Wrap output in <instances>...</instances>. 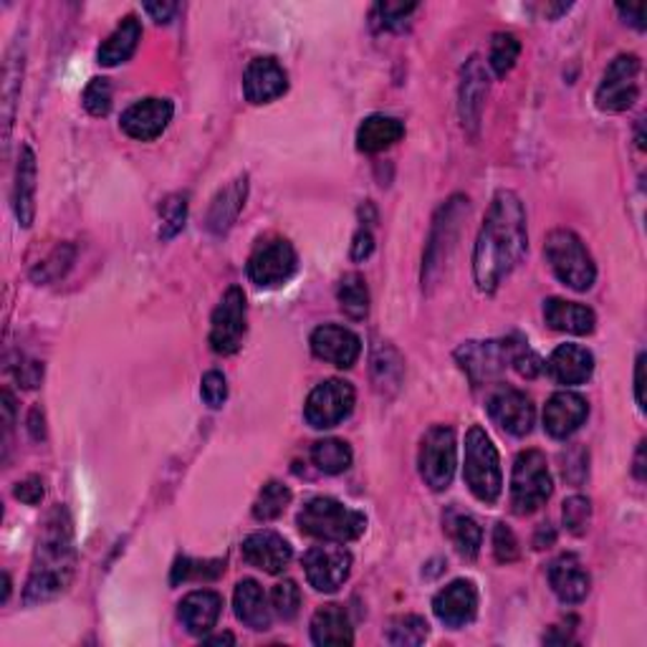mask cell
I'll return each mask as SVG.
<instances>
[{
    "label": "cell",
    "instance_id": "55",
    "mask_svg": "<svg viewBox=\"0 0 647 647\" xmlns=\"http://www.w3.org/2000/svg\"><path fill=\"white\" fill-rule=\"evenodd\" d=\"M645 361H647V357L645 354H640V357H637V361H635V397H637V405H640V410H645Z\"/></svg>",
    "mask_w": 647,
    "mask_h": 647
},
{
    "label": "cell",
    "instance_id": "3",
    "mask_svg": "<svg viewBox=\"0 0 647 647\" xmlns=\"http://www.w3.org/2000/svg\"><path fill=\"white\" fill-rule=\"evenodd\" d=\"M296 523L306 536L321 538V542L331 544H346L365 534L367 516L357 511V508L344 506L342 500L337 498L317 496L306 500L304 508L296 516Z\"/></svg>",
    "mask_w": 647,
    "mask_h": 647
},
{
    "label": "cell",
    "instance_id": "4",
    "mask_svg": "<svg viewBox=\"0 0 647 647\" xmlns=\"http://www.w3.org/2000/svg\"><path fill=\"white\" fill-rule=\"evenodd\" d=\"M546 264L551 266V271L564 287L574 291H589L595 287L597 266L587 245L574 230L557 228L546 236L544 243Z\"/></svg>",
    "mask_w": 647,
    "mask_h": 647
},
{
    "label": "cell",
    "instance_id": "1",
    "mask_svg": "<svg viewBox=\"0 0 647 647\" xmlns=\"http://www.w3.org/2000/svg\"><path fill=\"white\" fill-rule=\"evenodd\" d=\"M529 251L527 211L511 190H498L475 241L473 276L483 294H493Z\"/></svg>",
    "mask_w": 647,
    "mask_h": 647
},
{
    "label": "cell",
    "instance_id": "61",
    "mask_svg": "<svg viewBox=\"0 0 647 647\" xmlns=\"http://www.w3.org/2000/svg\"><path fill=\"white\" fill-rule=\"evenodd\" d=\"M236 637L230 633H223V635H215V637H205V645H233Z\"/></svg>",
    "mask_w": 647,
    "mask_h": 647
},
{
    "label": "cell",
    "instance_id": "49",
    "mask_svg": "<svg viewBox=\"0 0 647 647\" xmlns=\"http://www.w3.org/2000/svg\"><path fill=\"white\" fill-rule=\"evenodd\" d=\"M493 554H496L500 564H508V561L519 557V542H516L513 531L506 523H496V529H493Z\"/></svg>",
    "mask_w": 647,
    "mask_h": 647
},
{
    "label": "cell",
    "instance_id": "13",
    "mask_svg": "<svg viewBox=\"0 0 647 647\" xmlns=\"http://www.w3.org/2000/svg\"><path fill=\"white\" fill-rule=\"evenodd\" d=\"M306 580L317 592H337L352 574V554L344 546L324 542L304 554Z\"/></svg>",
    "mask_w": 647,
    "mask_h": 647
},
{
    "label": "cell",
    "instance_id": "16",
    "mask_svg": "<svg viewBox=\"0 0 647 647\" xmlns=\"http://www.w3.org/2000/svg\"><path fill=\"white\" fill-rule=\"evenodd\" d=\"M489 87H491V79H489V72H485L483 61L479 56H471L466 61L464 72H460L458 112H460V122H464V129L473 137V140L479 137Z\"/></svg>",
    "mask_w": 647,
    "mask_h": 647
},
{
    "label": "cell",
    "instance_id": "45",
    "mask_svg": "<svg viewBox=\"0 0 647 647\" xmlns=\"http://www.w3.org/2000/svg\"><path fill=\"white\" fill-rule=\"evenodd\" d=\"M271 607L281 620H294L299 610H302V589L296 587V582L283 580L271 592Z\"/></svg>",
    "mask_w": 647,
    "mask_h": 647
},
{
    "label": "cell",
    "instance_id": "33",
    "mask_svg": "<svg viewBox=\"0 0 647 647\" xmlns=\"http://www.w3.org/2000/svg\"><path fill=\"white\" fill-rule=\"evenodd\" d=\"M405 137V125L388 114H372L357 129V148L361 152H384Z\"/></svg>",
    "mask_w": 647,
    "mask_h": 647
},
{
    "label": "cell",
    "instance_id": "43",
    "mask_svg": "<svg viewBox=\"0 0 647 647\" xmlns=\"http://www.w3.org/2000/svg\"><path fill=\"white\" fill-rule=\"evenodd\" d=\"M185 218H188V200L182 195L167 198L165 203L160 205V238L162 241H169L185 228Z\"/></svg>",
    "mask_w": 647,
    "mask_h": 647
},
{
    "label": "cell",
    "instance_id": "24",
    "mask_svg": "<svg viewBox=\"0 0 647 647\" xmlns=\"http://www.w3.org/2000/svg\"><path fill=\"white\" fill-rule=\"evenodd\" d=\"M544 367L554 382L572 388V384H584L595 372V354L587 346L561 344L551 352Z\"/></svg>",
    "mask_w": 647,
    "mask_h": 647
},
{
    "label": "cell",
    "instance_id": "50",
    "mask_svg": "<svg viewBox=\"0 0 647 647\" xmlns=\"http://www.w3.org/2000/svg\"><path fill=\"white\" fill-rule=\"evenodd\" d=\"M13 496L21 500V504H28V506H38L46 496V489H43V481L38 479V475H28V479H23L15 483L13 489Z\"/></svg>",
    "mask_w": 647,
    "mask_h": 647
},
{
    "label": "cell",
    "instance_id": "40",
    "mask_svg": "<svg viewBox=\"0 0 647 647\" xmlns=\"http://www.w3.org/2000/svg\"><path fill=\"white\" fill-rule=\"evenodd\" d=\"M430 633L428 622L420 614H403V618L392 620L388 630V643L397 647H418L426 643Z\"/></svg>",
    "mask_w": 647,
    "mask_h": 647
},
{
    "label": "cell",
    "instance_id": "23",
    "mask_svg": "<svg viewBox=\"0 0 647 647\" xmlns=\"http://www.w3.org/2000/svg\"><path fill=\"white\" fill-rule=\"evenodd\" d=\"M549 584L564 605H580L587 599L592 589V580L587 569L582 567V561L574 554H561L559 559H554L549 564Z\"/></svg>",
    "mask_w": 647,
    "mask_h": 647
},
{
    "label": "cell",
    "instance_id": "35",
    "mask_svg": "<svg viewBox=\"0 0 647 647\" xmlns=\"http://www.w3.org/2000/svg\"><path fill=\"white\" fill-rule=\"evenodd\" d=\"M339 309L352 321H361L369 314V289L359 274H346L337 289Z\"/></svg>",
    "mask_w": 647,
    "mask_h": 647
},
{
    "label": "cell",
    "instance_id": "41",
    "mask_svg": "<svg viewBox=\"0 0 647 647\" xmlns=\"http://www.w3.org/2000/svg\"><path fill=\"white\" fill-rule=\"evenodd\" d=\"M506 344H508V365H511L516 369V372H519L521 377H527V380H534V377L542 375L544 361L527 344V339L508 337Z\"/></svg>",
    "mask_w": 647,
    "mask_h": 647
},
{
    "label": "cell",
    "instance_id": "31",
    "mask_svg": "<svg viewBox=\"0 0 647 647\" xmlns=\"http://www.w3.org/2000/svg\"><path fill=\"white\" fill-rule=\"evenodd\" d=\"M23 64H26V46L21 38H15L11 49L5 53L3 66V140L8 142L15 119V104L21 97V79H23Z\"/></svg>",
    "mask_w": 647,
    "mask_h": 647
},
{
    "label": "cell",
    "instance_id": "2",
    "mask_svg": "<svg viewBox=\"0 0 647 647\" xmlns=\"http://www.w3.org/2000/svg\"><path fill=\"white\" fill-rule=\"evenodd\" d=\"M76 574V546L72 519L64 506H53L46 513L41 534H38L34 567H30L23 602L43 605L56 599L72 587Z\"/></svg>",
    "mask_w": 647,
    "mask_h": 647
},
{
    "label": "cell",
    "instance_id": "53",
    "mask_svg": "<svg viewBox=\"0 0 647 647\" xmlns=\"http://www.w3.org/2000/svg\"><path fill=\"white\" fill-rule=\"evenodd\" d=\"M372 251H375V238L367 228H361L352 241V258L354 261H365V258L372 256Z\"/></svg>",
    "mask_w": 647,
    "mask_h": 647
},
{
    "label": "cell",
    "instance_id": "12",
    "mask_svg": "<svg viewBox=\"0 0 647 647\" xmlns=\"http://www.w3.org/2000/svg\"><path fill=\"white\" fill-rule=\"evenodd\" d=\"M245 337V294L241 287H230L215 306L211 319V346L215 354H236Z\"/></svg>",
    "mask_w": 647,
    "mask_h": 647
},
{
    "label": "cell",
    "instance_id": "26",
    "mask_svg": "<svg viewBox=\"0 0 647 647\" xmlns=\"http://www.w3.org/2000/svg\"><path fill=\"white\" fill-rule=\"evenodd\" d=\"M36 177L38 165L36 155L28 144H23L18 152V167H15V185H13V211L23 228L34 226L36 218Z\"/></svg>",
    "mask_w": 647,
    "mask_h": 647
},
{
    "label": "cell",
    "instance_id": "60",
    "mask_svg": "<svg viewBox=\"0 0 647 647\" xmlns=\"http://www.w3.org/2000/svg\"><path fill=\"white\" fill-rule=\"evenodd\" d=\"M635 479L645 481V443H640V448H637V456H635Z\"/></svg>",
    "mask_w": 647,
    "mask_h": 647
},
{
    "label": "cell",
    "instance_id": "17",
    "mask_svg": "<svg viewBox=\"0 0 647 647\" xmlns=\"http://www.w3.org/2000/svg\"><path fill=\"white\" fill-rule=\"evenodd\" d=\"M309 344L314 357L339 369L354 367L361 354V339L352 329L339 327V324H324V327L314 329Z\"/></svg>",
    "mask_w": 647,
    "mask_h": 647
},
{
    "label": "cell",
    "instance_id": "18",
    "mask_svg": "<svg viewBox=\"0 0 647 647\" xmlns=\"http://www.w3.org/2000/svg\"><path fill=\"white\" fill-rule=\"evenodd\" d=\"M435 618L443 622L445 627L460 630L471 625L479 614V589L471 580H456L448 587H443L433 599Z\"/></svg>",
    "mask_w": 647,
    "mask_h": 647
},
{
    "label": "cell",
    "instance_id": "58",
    "mask_svg": "<svg viewBox=\"0 0 647 647\" xmlns=\"http://www.w3.org/2000/svg\"><path fill=\"white\" fill-rule=\"evenodd\" d=\"M618 13L622 18H627V23H633L637 30H645V8L637 5V8H622L618 5Z\"/></svg>",
    "mask_w": 647,
    "mask_h": 647
},
{
    "label": "cell",
    "instance_id": "47",
    "mask_svg": "<svg viewBox=\"0 0 647 647\" xmlns=\"http://www.w3.org/2000/svg\"><path fill=\"white\" fill-rule=\"evenodd\" d=\"M418 11V3H377L375 5V21L384 30H399L405 28L410 13Z\"/></svg>",
    "mask_w": 647,
    "mask_h": 647
},
{
    "label": "cell",
    "instance_id": "8",
    "mask_svg": "<svg viewBox=\"0 0 647 647\" xmlns=\"http://www.w3.org/2000/svg\"><path fill=\"white\" fill-rule=\"evenodd\" d=\"M418 466L426 485H430L433 491L448 489L458 466V443L453 428L435 426L422 435Z\"/></svg>",
    "mask_w": 647,
    "mask_h": 647
},
{
    "label": "cell",
    "instance_id": "9",
    "mask_svg": "<svg viewBox=\"0 0 647 647\" xmlns=\"http://www.w3.org/2000/svg\"><path fill=\"white\" fill-rule=\"evenodd\" d=\"M640 59L635 53H622L607 66L595 102L602 112H625L640 97Z\"/></svg>",
    "mask_w": 647,
    "mask_h": 647
},
{
    "label": "cell",
    "instance_id": "14",
    "mask_svg": "<svg viewBox=\"0 0 647 647\" xmlns=\"http://www.w3.org/2000/svg\"><path fill=\"white\" fill-rule=\"evenodd\" d=\"M456 359L468 375L473 388L498 380L508 365L506 339H491V342H466L456 350Z\"/></svg>",
    "mask_w": 647,
    "mask_h": 647
},
{
    "label": "cell",
    "instance_id": "46",
    "mask_svg": "<svg viewBox=\"0 0 647 647\" xmlns=\"http://www.w3.org/2000/svg\"><path fill=\"white\" fill-rule=\"evenodd\" d=\"M561 519H564V527H567L569 534H574V536L587 534L589 521H592L589 498H584V496L567 498L564 508H561Z\"/></svg>",
    "mask_w": 647,
    "mask_h": 647
},
{
    "label": "cell",
    "instance_id": "34",
    "mask_svg": "<svg viewBox=\"0 0 647 647\" xmlns=\"http://www.w3.org/2000/svg\"><path fill=\"white\" fill-rule=\"evenodd\" d=\"M443 523H445V534H448L460 557L466 559L479 557L481 544H483V531L473 516L460 513L456 508H451V511L445 513Z\"/></svg>",
    "mask_w": 647,
    "mask_h": 647
},
{
    "label": "cell",
    "instance_id": "48",
    "mask_svg": "<svg viewBox=\"0 0 647 647\" xmlns=\"http://www.w3.org/2000/svg\"><path fill=\"white\" fill-rule=\"evenodd\" d=\"M200 397L207 407L218 410L223 403L228 399V382L226 375L218 372V369H211V372L203 375V382H200Z\"/></svg>",
    "mask_w": 647,
    "mask_h": 647
},
{
    "label": "cell",
    "instance_id": "25",
    "mask_svg": "<svg viewBox=\"0 0 647 647\" xmlns=\"http://www.w3.org/2000/svg\"><path fill=\"white\" fill-rule=\"evenodd\" d=\"M245 198H249V177L241 175L233 182H228L226 188L218 190V195L213 198L211 211L205 215V228L213 236H226L233 228L238 215H241Z\"/></svg>",
    "mask_w": 647,
    "mask_h": 647
},
{
    "label": "cell",
    "instance_id": "22",
    "mask_svg": "<svg viewBox=\"0 0 647 647\" xmlns=\"http://www.w3.org/2000/svg\"><path fill=\"white\" fill-rule=\"evenodd\" d=\"M241 551H243V559L249 561L251 567H256L266 574H281L283 569L289 567L291 557H294V551H291V544L287 538L268 529L256 531V534L245 538Z\"/></svg>",
    "mask_w": 647,
    "mask_h": 647
},
{
    "label": "cell",
    "instance_id": "57",
    "mask_svg": "<svg viewBox=\"0 0 647 647\" xmlns=\"http://www.w3.org/2000/svg\"><path fill=\"white\" fill-rule=\"evenodd\" d=\"M28 430L34 441H43L46 437V420H43V410L41 407H34L28 415Z\"/></svg>",
    "mask_w": 647,
    "mask_h": 647
},
{
    "label": "cell",
    "instance_id": "54",
    "mask_svg": "<svg viewBox=\"0 0 647 647\" xmlns=\"http://www.w3.org/2000/svg\"><path fill=\"white\" fill-rule=\"evenodd\" d=\"M144 13L152 15V21H157V23H169L173 21V15L177 13V5L175 3H148L144 5Z\"/></svg>",
    "mask_w": 647,
    "mask_h": 647
},
{
    "label": "cell",
    "instance_id": "10",
    "mask_svg": "<svg viewBox=\"0 0 647 647\" xmlns=\"http://www.w3.org/2000/svg\"><path fill=\"white\" fill-rule=\"evenodd\" d=\"M299 268L296 249L287 238H271L261 243L249 258V279L261 289H276L291 281Z\"/></svg>",
    "mask_w": 647,
    "mask_h": 647
},
{
    "label": "cell",
    "instance_id": "38",
    "mask_svg": "<svg viewBox=\"0 0 647 647\" xmlns=\"http://www.w3.org/2000/svg\"><path fill=\"white\" fill-rule=\"evenodd\" d=\"M289 504H291L289 485H283L279 481H268L264 489H261L256 504H253V516H256L258 521H274L287 511Z\"/></svg>",
    "mask_w": 647,
    "mask_h": 647
},
{
    "label": "cell",
    "instance_id": "52",
    "mask_svg": "<svg viewBox=\"0 0 647 647\" xmlns=\"http://www.w3.org/2000/svg\"><path fill=\"white\" fill-rule=\"evenodd\" d=\"M574 471H580L582 481L587 479L589 466H587V453L584 451H572L569 456H564V479L569 483H574Z\"/></svg>",
    "mask_w": 647,
    "mask_h": 647
},
{
    "label": "cell",
    "instance_id": "37",
    "mask_svg": "<svg viewBox=\"0 0 647 647\" xmlns=\"http://www.w3.org/2000/svg\"><path fill=\"white\" fill-rule=\"evenodd\" d=\"M372 377L377 390H397L403 382V359L392 346H380L372 357Z\"/></svg>",
    "mask_w": 647,
    "mask_h": 647
},
{
    "label": "cell",
    "instance_id": "30",
    "mask_svg": "<svg viewBox=\"0 0 647 647\" xmlns=\"http://www.w3.org/2000/svg\"><path fill=\"white\" fill-rule=\"evenodd\" d=\"M233 607H236V618L241 620L245 627L258 630V633L261 630L271 627V605H268L266 592L256 580L238 582Z\"/></svg>",
    "mask_w": 647,
    "mask_h": 647
},
{
    "label": "cell",
    "instance_id": "6",
    "mask_svg": "<svg viewBox=\"0 0 647 647\" xmlns=\"http://www.w3.org/2000/svg\"><path fill=\"white\" fill-rule=\"evenodd\" d=\"M468 215V198L453 195L441 211H437L433 220V230H430V241L422 256V287H433L437 274L443 271V266L448 264L451 253L456 251V241L460 233V223Z\"/></svg>",
    "mask_w": 647,
    "mask_h": 647
},
{
    "label": "cell",
    "instance_id": "28",
    "mask_svg": "<svg viewBox=\"0 0 647 647\" xmlns=\"http://www.w3.org/2000/svg\"><path fill=\"white\" fill-rule=\"evenodd\" d=\"M544 321L554 331L574 337H587L597 327V317L589 306L564 302V299H546L544 302Z\"/></svg>",
    "mask_w": 647,
    "mask_h": 647
},
{
    "label": "cell",
    "instance_id": "36",
    "mask_svg": "<svg viewBox=\"0 0 647 647\" xmlns=\"http://www.w3.org/2000/svg\"><path fill=\"white\" fill-rule=\"evenodd\" d=\"M312 460L321 473L339 475L352 466V448L339 437H327L312 445Z\"/></svg>",
    "mask_w": 647,
    "mask_h": 647
},
{
    "label": "cell",
    "instance_id": "7",
    "mask_svg": "<svg viewBox=\"0 0 647 647\" xmlns=\"http://www.w3.org/2000/svg\"><path fill=\"white\" fill-rule=\"evenodd\" d=\"M554 483L546 456L542 451L519 453L511 473V508L513 513L529 516L551 498Z\"/></svg>",
    "mask_w": 647,
    "mask_h": 647
},
{
    "label": "cell",
    "instance_id": "62",
    "mask_svg": "<svg viewBox=\"0 0 647 647\" xmlns=\"http://www.w3.org/2000/svg\"><path fill=\"white\" fill-rule=\"evenodd\" d=\"M8 597H11V576L3 574V602H8Z\"/></svg>",
    "mask_w": 647,
    "mask_h": 647
},
{
    "label": "cell",
    "instance_id": "5",
    "mask_svg": "<svg viewBox=\"0 0 647 647\" xmlns=\"http://www.w3.org/2000/svg\"><path fill=\"white\" fill-rule=\"evenodd\" d=\"M464 479L481 504H496L504 491L498 451L481 426H473L466 435Z\"/></svg>",
    "mask_w": 647,
    "mask_h": 647
},
{
    "label": "cell",
    "instance_id": "51",
    "mask_svg": "<svg viewBox=\"0 0 647 647\" xmlns=\"http://www.w3.org/2000/svg\"><path fill=\"white\" fill-rule=\"evenodd\" d=\"M15 380H18L21 388L36 390L43 382V365L38 359H21L18 367H15Z\"/></svg>",
    "mask_w": 647,
    "mask_h": 647
},
{
    "label": "cell",
    "instance_id": "19",
    "mask_svg": "<svg viewBox=\"0 0 647 647\" xmlns=\"http://www.w3.org/2000/svg\"><path fill=\"white\" fill-rule=\"evenodd\" d=\"M173 114H175V106L169 99H157V97L142 99V102L132 104L125 114H122V129H125L132 140L152 142L169 127Z\"/></svg>",
    "mask_w": 647,
    "mask_h": 647
},
{
    "label": "cell",
    "instance_id": "11",
    "mask_svg": "<svg viewBox=\"0 0 647 647\" xmlns=\"http://www.w3.org/2000/svg\"><path fill=\"white\" fill-rule=\"evenodd\" d=\"M354 388L344 380H327L312 390L304 418L314 430H329L344 422L354 410Z\"/></svg>",
    "mask_w": 647,
    "mask_h": 647
},
{
    "label": "cell",
    "instance_id": "42",
    "mask_svg": "<svg viewBox=\"0 0 647 647\" xmlns=\"http://www.w3.org/2000/svg\"><path fill=\"white\" fill-rule=\"evenodd\" d=\"M521 53V41L513 34H496L491 41L489 64L496 76H506L516 66Z\"/></svg>",
    "mask_w": 647,
    "mask_h": 647
},
{
    "label": "cell",
    "instance_id": "21",
    "mask_svg": "<svg viewBox=\"0 0 647 647\" xmlns=\"http://www.w3.org/2000/svg\"><path fill=\"white\" fill-rule=\"evenodd\" d=\"M589 415V403L576 392H557L549 397V403L544 407V428L546 433L557 441H567L569 435H574L576 430L584 426Z\"/></svg>",
    "mask_w": 647,
    "mask_h": 647
},
{
    "label": "cell",
    "instance_id": "27",
    "mask_svg": "<svg viewBox=\"0 0 647 647\" xmlns=\"http://www.w3.org/2000/svg\"><path fill=\"white\" fill-rule=\"evenodd\" d=\"M223 612V597L213 589H195L180 602V622L190 635L211 633Z\"/></svg>",
    "mask_w": 647,
    "mask_h": 647
},
{
    "label": "cell",
    "instance_id": "20",
    "mask_svg": "<svg viewBox=\"0 0 647 647\" xmlns=\"http://www.w3.org/2000/svg\"><path fill=\"white\" fill-rule=\"evenodd\" d=\"M289 76L283 66L271 56H258L245 66L243 94L251 104H271L287 94Z\"/></svg>",
    "mask_w": 647,
    "mask_h": 647
},
{
    "label": "cell",
    "instance_id": "59",
    "mask_svg": "<svg viewBox=\"0 0 647 647\" xmlns=\"http://www.w3.org/2000/svg\"><path fill=\"white\" fill-rule=\"evenodd\" d=\"M554 542H557V534H554L551 523H542V527H538V534L534 538V546L536 549H549Z\"/></svg>",
    "mask_w": 647,
    "mask_h": 647
},
{
    "label": "cell",
    "instance_id": "56",
    "mask_svg": "<svg viewBox=\"0 0 647 647\" xmlns=\"http://www.w3.org/2000/svg\"><path fill=\"white\" fill-rule=\"evenodd\" d=\"M3 405H0V410H3V430H5V443H8V435H11L13 430V420H15V399L8 390H3Z\"/></svg>",
    "mask_w": 647,
    "mask_h": 647
},
{
    "label": "cell",
    "instance_id": "29",
    "mask_svg": "<svg viewBox=\"0 0 647 647\" xmlns=\"http://www.w3.org/2000/svg\"><path fill=\"white\" fill-rule=\"evenodd\" d=\"M312 640L321 647H346L354 643L350 614L342 605H324L312 618Z\"/></svg>",
    "mask_w": 647,
    "mask_h": 647
},
{
    "label": "cell",
    "instance_id": "15",
    "mask_svg": "<svg viewBox=\"0 0 647 647\" xmlns=\"http://www.w3.org/2000/svg\"><path fill=\"white\" fill-rule=\"evenodd\" d=\"M489 415L500 430H506L508 435L523 437L531 433L536 420V407L531 403L527 392L500 384L491 392L489 397Z\"/></svg>",
    "mask_w": 647,
    "mask_h": 647
},
{
    "label": "cell",
    "instance_id": "39",
    "mask_svg": "<svg viewBox=\"0 0 647 647\" xmlns=\"http://www.w3.org/2000/svg\"><path fill=\"white\" fill-rule=\"evenodd\" d=\"M76 258V249L72 243H61L53 249L49 256H46L41 264H38L34 271H30V279L36 283H53L59 281L61 276H66L68 268L74 266Z\"/></svg>",
    "mask_w": 647,
    "mask_h": 647
},
{
    "label": "cell",
    "instance_id": "32",
    "mask_svg": "<svg viewBox=\"0 0 647 647\" xmlns=\"http://www.w3.org/2000/svg\"><path fill=\"white\" fill-rule=\"evenodd\" d=\"M140 38H142V23L137 21L135 15H127V18L112 30L110 38L99 46L97 61L102 66L125 64V61L135 56L137 46H140Z\"/></svg>",
    "mask_w": 647,
    "mask_h": 647
},
{
    "label": "cell",
    "instance_id": "44",
    "mask_svg": "<svg viewBox=\"0 0 647 647\" xmlns=\"http://www.w3.org/2000/svg\"><path fill=\"white\" fill-rule=\"evenodd\" d=\"M84 110H87L91 117H106L112 112V84L110 79H91L81 94Z\"/></svg>",
    "mask_w": 647,
    "mask_h": 647
}]
</instances>
